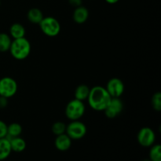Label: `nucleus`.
<instances>
[{
	"label": "nucleus",
	"mask_w": 161,
	"mask_h": 161,
	"mask_svg": "<svg viewBox=\"0 0 161 161\" xmlns=\"http://www.w3.org/2000/svg\"><path fill=\"white\" fill-rule=\"evenodd\" d=\"M0 6H1V1H0Z\"/></svg>",
	"instance_id": "27"
},
{
	"label": "nucleus",
	"mask_w": 161,
	"mask_h": 161,
	"mask_svg": "<svg viewBox=\"0 0 161 161\" xmlns=\"http://www.w3.org/2000/svg\"><path fill=\"white\" fill-rule=\"evenodd\" d=\"M151 104L152 107L154 110L157 112L161 111V93L160 91H157L153 95L151 99Z\"/></svg>",
	"instance_id": "21"
},
{
	"label": "nucleus",
	"mask_w": 161,
	"mask_h": 161,
	"mask_svg": "<svg viewBox=\"0 0 161 161\" xmlns=\"http://www.w3.org/2000/svg\"><path fill=\"white\" fill-rule=\"evenodd\" d=\"M11 149L10 143L6 138H0V160H6L10 155Z\"/></svg>",
	"instance_id": "15"
},
{
	"label": "nucleus",
	"mask_w": 161,
	"mask_h": 161,
	"mask_svg": "<svg viewBox=\"0 0 161 161\" xmlns=\"http://www.w3.org/2000/svg\"><path fill=\"white\" fill-rule=\"evenodd\" d=\"M66 124L64 122H61V121H57V122L53 123V125H52L51 130L53 132V135H55L56 136L60 135H62L64 134L66 131Z\"/></svg>",
	"instance_id": "20"
},
{
	"label": "nucleus",
	"mask_w": 161,
	"mask_h": 161,
	"mask_svg": "<svg viewBox=\"0 0 161 161\" xmlns=\"http://www.w3.org/2000/svg\"><path fill=\"white\" fill-rule=\"evenodd\" d=\"M23 131L22 126L18 123H12V124L7 125V135L6 136V138H14L18 137L21 135Z\"/></svg>",
	"instance_id": "17"
},
{
	"label": "nucleus",
	"mask_w": 161,
	"mask_h": 161,
	"mask_svg": "<svg viewBox=\"0 0 161 161\" xmlns=\"http://www.w3.org/2000/svg\"><path fill=\"white\" fill-rule=\"evenodd\" d=\"M11 42H12V38L9 34L4 32L0 33V52L9 51Z\"/></svg>",
	"instance_id": "18"
},
{
	"label": "nucleus",
	"mask_w": 161,
	"mask_h": 161,
	"mask_svg": "<svg viewBox=\"0 0 161 161\" xmlns=\"http://www.w3.org/2000/svg\"><path fill=\"white\" fill-rule=\"evenodd\" d=\"M25 28L20 23H14L9 28V36L12 39H20L25 36Z\"/></svg>",
	"instance_id": "12"
},
{
	"label": "nucleus",
	"mask_w": 161,
	"mask_h": 161,
	"mask_svg": "<svg viewBox=\"0 0 161 161\" xmlns=\"http://www.w3.org/2000/svg\"><path fill=\"white\" fill-rule=\"evenodd\" d=\"M7 135V124L0 119V138H6Z\"/></svg>",
	"instance_id": "22"
},
{
	"label": "nucleus",
	"mask_w": 161,
	"mask_h": 161,
	"mask_svg": "<svg viewBox=\"0 0 161 161\" xmlns=\"http://www.w3.org/2000/svg\"><path fill=\"white\" fill-rule=\"evenodd\" d=\"M124 103L119 97H112L108 106L104 110L105 114L108 119H114L122 113Z\"/></svg>",
	"instance_id": "9"
},
{
	"label": "nucleus",
	"mask_w": 161,
	"mask_h": 161,
	"mask_svg": "<svg viewBox=\"0 0 161 161\" xmlns=\"http://www.w3.org/2000/svg\"><path fill=\"white\" fill-rule=\"evenodd\" d=\"M43 17V14L39 8H31L27 13V18L32 24L39 25Z\"/></svg>",
	"instance_id": "14"
},
{
	"label": "nucleus",
	"mask_w": 161,
	"mask_h": 161,
	"mask_svg": "<svg viewBox=\"0 0 161 161\" xmlns=\"http://www.w3.org/2000/svg\"><path fill=\"white\" fill-rule=\"evenodd\" d=\"M86 111L83 102L74 98L67 104L65 107V116L69 120H78L84 115Z\"/></svg>",
	"instance_id": "3"
},
{
	"label": "nucleus",
	"mask_w": 161,
	"mask_h": 161,
	"mask_svg": "<svg viewBox=\"0 0 161 161\" xmlns=\"http://www.w3.org/2000/svg\"><path fill=\"white\" fill-rule=\"evenodd\" d=\"M69 3L71 6L75 8L82 6V0H69Z\"/></svg>",
	"instance_id": "24"
},
{
	"label": "nucleus",
	"mask_w": 161,
	"mask_h": 161,
	"mask_svg": "<svg viewBox=\"0 0 161 161\" xmlns=\"http://www.w3.org/2000/svg\"><path fill=\"white\" fill-rule=\"evenodd\" d=\"M39 25L42 33L48 37H55L61 32V24L53 17H44Z\"/></svg>",
	"instance_id": "4"
},
{
	"label": "nucleus",
	"mask_w": 161,
	"mask_h": 161,
	"mask_svg": "<svg viewBox=\"0 0 161 161\" xmlns=\"http://www.w3.org/2000/svg\"><path fill=\"white\" fill-rule=\"evenodd\" d=\"M17 81L12 77L5 76L0 79V96L9 99L17 94Z\"/></svg>",
	"instance_id": "6"
},
{
	"label": "nucleus",
	"mask_w": 161,
	"mask_h": 161,
	"mask_svg": "<svg viewBox=\"0 0 161 161\" xmlns=\"http://www.w3.org/2000/svg\"><path fill=\"white\" fill-rule=\"evenodd\" d=\"M149 160L151 161H161V146L156 144L151 146L149 151Z\"/></svg>",
	"instance_id": "19"
},
{
	"label": "nucleus",
	"mask_w": 161,
	"mask_h": 161,
	"mask_svg": "<svg viewBox=\"0 0 161 161\" xmlns=\"http://www.w3.org/2000/svg\"><path fill=\"white\" fill-rule=\"evenodd\" d=\"M55 147L59 151H67L72 146V139L66 133L58 135L54 141Z\"/></svg>",
	"instance_id": "10"
},
{
	"label": "nucleus",
	"mask_w": 161,
	"mask_h": 161,
	"mask_svg": "<svg viewBox=\"0 0 161 161\" xmlns=\"http://www.w3.org/2000/svg\"><path fill=\"white\" fill-rule=\"evenodd\" d=\"M137 139L138 143L143 147H151L155 143L156 134L150 127H142L138 131Z\"/></svg>",
	"instance_id": "7"
},
{
	"label": "nucleus",
	"mask_w": 161,
	"mask_h": 161,
	"mask_svg": "<svg viewBox=\"0 0 161 161\" xmlns=\"http://www.w3.org/2000/svg\"><path fill=\"white\" fill-rule=\"evenodd\" d=\"M10 143L11 149L12 151L16 153H21L26 148V142H25V139L20 138V136L14 137V138H7Z\"/></svg>",
	"instance_id": "13"
},
{
	"label": "nucleus",
	"mask_w": 161,
	"mask_h": 161,
	"mask_svg": "<svg viewBox=\"0 0 161 161\" xmlns=\"http://www.w3.org/2000/svg\"><path fill=\"white\" fill-rule=\"evenodd\" d=\"M90 88L86 84H80L75 88V98L77 100L84 102L87 99L88 95L90 93Z\"/></svg>",
	"instance_id": "16"
},
{
	"label": "nucleus",
	"mask_w": 161,
	"mask_h": 161,
	"mask_svg": "<svg viewBox=\"0 0 161 161\" xmlns=\"http://www.w3.org/2000/svg\"><path fill=\"white\" fill-rule=\"evenodd\" d=\"M111 96L107 92L105 87L102 86H94L90 90L87 101L88 105L95 111H104L110 100Z\"/></svg>",
	"instance_id": "1"
},
{
	"label": "nucleus",
	"mask_w": 161,
	"mask_h": 161,
	"mask_svg": "<svg viewBox=\"0 0 161 161\" xmlns=\"http://www.w3.org/2000/svg\"><path fill=\"white\" fill-rule=\"evenodd\" d=\"M105 89L111 97H120L124 94L125 86L120 79L115 77L108 80Z\"/></svg>",
	"instance_id": "8"
},
{
	"label": "nucleus",
	"mask_w": 161,
	"mask_h": 161,
	"mask_svg": "<svg viewBox=\"0 0 161 161\" xmlns=\"http://www.w3.org/2000/svg\"><path fill=\"white\" fill-rule=\"evenodd\" d=\"M88 17H89V11H88L87 8L83 6L75 7V10L73 11V14H72V18L75 23L79 24V25L85 23L87 20Z\"/></svg>",
	"instance_id": "11"
},
{
	"label": "nucleus",
	"mask_w": 161,
	"mask_h": 161,
	"mask_svg": "<svg viewBox=\"0 0 161 161\" xmlns=\"http://www.w3.org/2000/svg\"><path fill=\"white\" fill-rule=\"evenodd\" d=\"M87 128L84 123L78 120H72L66 126L65 133L72 140H80L86 135Z\"/></svg>",
	"instance_id": "5"
},
{
	"label": "nucleus",
	"mask_w": 161,
	"mask_h": 161,
	"mask_svg": "<svg viewBox=\"0 0 161 161\" xmlns=\"http://www.w3.org/2000/svg\"><path fill=\"white\" fill-rule=\"evenodd\" d=\"M8 105V98L0 96V108H4Z\"/></svg>",
	"instance_id": "23"
},
{
	"label": "nucleus",
	"mask_w": 161,
	"mask_h": 161,
	"mask_svg": "<svg viewBox=\"0 0 161 161\" xmlns=\"http://www.w3.org/2000/svg\"><path fill=\"white\" fill-rule=\"evenodd\" d=\"M31 46L28 39L25 37L15 39L12 40L9 51L10 54L16 60H25L31 53Z\"/></svg>",
	"instance_id": "2"
},
{
	"label": "nucleus",
	"mask_w": 161,
	"mask_h": 161,
	"mask_svg": "<svg viewBox=\"0 0 161 161\" xmlns=\"http://www.w3.org/2000/svg\"><path fill=\"white\" fill-rule=\"evenodd\" d=\"M142 161H151L150 160H149V159H145V160H142Z\"/></svg>",
	"instance_id": "26"
},
{
	"label": "nucleus",
	"mask_w": 161,
	"mask_h": 161,
	"mask_svg": "<svg viewBox=\"0 0 161 161\" xmlns=\"http://www.w3.org/2000/svg\"><path fill=\"white\" fill-rule=\"evenodd\" d=\"M105 2H106L107 3H108V4H116V3H117L119 1V0H105Z\"/></svg>",
	"instance_id": "25"
}]
</instances>
